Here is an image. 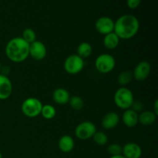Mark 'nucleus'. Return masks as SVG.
<instances>
[{
	"instance_id": "22",
	"label": "nucleus",
	"mask_w": 158,
	"mask_h": 158,
	"mask_svg": "<svg viewBox=\"0 0 158 158\" xmlns=\"http://www.w3.org/2000/svg\"><path fill=\"white\" fill-rule=\"evenodd\" d=\"M73 110L76 111H80L84 107V101L79 96H73L70 97L68 103Z\"/></svg>"
},
{
	"instance_id": "23",
	"label": "nucleus",
	"mask_w": 158,
	"mask_h": 158,
	"mask_svg": "<svg viewBox=\"0 0 158 158\" xmlns=\"http://www.w3.org/2000/svg\"><path fill=\"white\" fill-rule=\"evenodd\" d=\"M94 143L99 146H104L108 143V137L105 133L102 131H97L92 137Z\"/></svg>"
},
{
	"instance_id": "21",
	"label": "nucleus",
	"mask_w": 158,
	"mask_h": 158,
	"mask_svg": "<svg viewBox=\"0 0 158 158\" xmlns=\"http://www.w3.org/2000/svg\"><path fill=\"white\" fill-rule=\"evenodd\" d=\"M133 79H134L133 73L130 70H125L119 74L118 77H117V81L120 86H125L129 84L132 81Z\"/></svg>"
},
{
	"instance_id": "2",
	"label": "nucleus",
	"mask_w": 158,
	"mask_h": 158,
	"mask_svg": "<svg viewBox=\"0 0 158 158\" xmlns=\"http://www.w3.org/2000/svg\"><path fill=\"white\" fill-rule=\"evenodd\" d=\"M5 52L10 61L23 63L29 56V44L22 37H15L8 42Z\"/></svg>"
},
{
	"instance_id": "3",
	"label": "nucleus",
	"mask_w": 158,
	"mask_h": 158,
	"mask_svg": "<svg viewBox=\"0 0 158 158\" xmlns=\"http://www.w3.org/2000/svg\"><path fill=\"white\" fill-rule=\"evenodd\" d=\"M114 100L117 107L125 110L131 107V105L134 100V94L127 87L121 86L114 94Z\"/></svg>"
},
{
	"instance_id": "11",
	"label": "nucleus",
	"mask_w": 158,
	"mask_h": 158,
	"mask_svg": "<svg viewBox=\"0 0 158 158\" xmlns=\"http://www.w3.org/2000/svg\"><path fill=\"white\" fill-rule=\"evenodd\" d=\"M142 153L140 145L134 142H129L122 147V155L126 158H140Z\"/></svg>"
},
{
	"instance_id": "4",
	"label": "nucleus",
	"mask_w": 158,
	"mask_h": 158,
	"mask_svg": "<svg viewBox=\"0 0 158 158\" xmlns=\"http://www.w3.org/2000/svg\"><path fill=\"white\" fill-rule=\"evenodd\" d=\"M43 107V103L35 97H29L23 102L21 110L26 117L34 118L40 115Z\"/></svg>"
},
{
	"instance_id": "18",
	"label": "nucleus",
	"mask_w": 158,
	"mask_h": 158,
	"mask_svg": "<svg viewBox=\"0 0 158 158\" xmlns=\"http://www.w3.org/2000/svg\"><path fill=\"white\" fill-rule=\"evenodd\" d=\"M120 40V38L117 36L115 32H110V33L105 35L103 37V46L106 49H109V50H113L118 46Z\"/></svg>"
},
{
	"instance_id": "7",
	"label": "nucleus",
	"mask_w": 158,
	"mask_h": 158,
	"mask_svg": "<svg viewBox=\"0 0 158 158\" xmlns=\"http://www.w3.org/2000/svg\"><path fill=\"white\" fill-rule=\"evenodd\" d=\"M97 132L95 124L91 121H83L77 126L75 129V135L81 140H89L92 138Z\"/></svg>"
},
{
	"instance_id": "9",
	"label": "nucleus",
	"mask_w": 158,
	"mask_h": 158,
	"mask_svg": "<svg viewBox=\"0 0 158 158\" xmlns=\"http://www.w3.org/2000/svg\"><path fill=\"white\" fill-rule=\"evenodd\" d=\"M95 29L99 33L106 35L114 32V21L108 16L100 17L95 23Z\"/></svg>"
},
{
	"instance_id": "27",
	"label": "nucleus",
	"mask_w": 158,
	"mask_h": 158,
	"mask_svg": "<svg viewBox=\"0 0 158 158\" xmlns=\"http://www.w3.org/2000/svg\"><path fill=\"white\" fill-rule=\"evenodd\" d=\"M141 0H127V5L131 9H136L140 6Z\"/></svg>"
},
{
	"instance_id": "8",
	"label": "nucleus",
	"mask_w": 158,
	"mask_h": 158,
	"mask_svg": "<svg viewBox=\"0 0 158 158\" xmlns=\"http://www.w3.org/2000/svg\"><path fill=\"white\" fill-rule=\"evenodd\" d=\"M47 54V49L46 46L42 42L35 40V42L29 44V56L33 60L41 61L44 60Z\"/></svg>"
},
{
	"instance_id": "15",
	"label": "nucleus",
	"mask_w": 158,
	"mask_h": 158,
	"mask_svg": "<svg viewBox=\"0 0 158 158\" xmlns=\"http://www.w3.org/2000/svg\"><path fill=\"white\" fill-rule=\"evenodd\" d=\"M69 93L64 88H57L52 93V100L57 104H66L69 103Z\"/></svg>"
},
{
	"instance_id": "24",
	"label": "nucleus",
	"mask_w": 158,
	"mask_h": 158,
	"mask_svg": "<svg viewBox=\"0 0 158 158\" xmlns=\"http://www.w3.org/2000/svg\"><path fill=\"white\" fill-rule=\"evenodd\" d=\"M22 38L26 43H28L29 44H31V43H33V42H35L36 40V33L31 28H26V29H25L23 30Z\"/></svg>"
},
{
	"instance_id": "12",
	"label": "nucleus",
	"mask_w": 158,
	"mask_h": 158,
	"mask_svg": "<svg viewBox=\"0 0 158 158\" xmlns=\"http://www.w3.org/2000/svg\"><path fill=\"white\" fill-rule=\"evenodd\" d=\"M12 93V84L10 79L0 73V100H5L10 97Z\"/></svg>"
},
{
	"instance_id": "30",
	"label": "nucleus",
	"mask_w": 158,
	"mask_h": 158,
	"mask_svg": "<svg viewBox=\"0 0 158 158\" xmlns=\"http://www.w3.org/2000/svg\"><path fill=\"white\" fill-rule=\"evenodd\" d=\"M0 158H2V154L1 151H0Z\"/></svg>"
},
{
	"instance_id": "17",
	"label": "nucleus",
	"mask_w": 158,
	"mask_h": 158,
	"mask_svg": "<svg viewBox=\"0 0 158 158\" xmlns=\"http://www.w3.org/2000/svg\"><path fill=\"white\" fill-rule=\"evenodd\" d=\"M157 117L152 110H143L138 115V123L143 126H150L155 123Z\"/></svg>"
},
{
	"instance_id": "25",
	"label": "nucleus",
	"mask_w": 158,
	"mask_h": 158,
	"mask_svg": "<svg viewBox=\"0 0 158 158\" xmlns=\"http://www.w3.org/2000/svg\"><path fill=\"white\" fill-rule=\"evenodd\" d=\"M108 154L110 156H117L122 154V147L118 143H111L107 147Z\"/></svg>"
},
{
	"instance_id": "28",
	"label": "nucleus",
	"mask_w": 158,
	"mask_h": 158,
	"mask_svg": "<svg viewBox=\"0 0 158 158\" xmlns=\"http://www.w3.org/2000/svg\"><path fill=\"white\" fill-rule=\"evenodd\" d=\"M156 115H158V100H156L154 103V110H152Z\"/></svg>"
},
{
	"instance_id": "10",
	"label": "nucleus",
	"mask_w": 158,
	"mask_h": 158,
	"mask_svg": "<svg viewBox=\"0 0 158 158\" xmlns=\"http://www.w3.org/2000/svg\"><path fill=\"white\" fill-rule=\"evenodd\" d=\"M151 71V64L148 61L140 62L134 68V70L133 73V77L135 80L139 82L144 81L148 77Z\"/></svg>"
},
{
	"instance_id": "19",
	"label": "nucleus",
	"mask_w": 158,
	"mask_h": 158,
	"mask_svg": "<svg viewBox=\"0 0 158 158\" xmlns=\"http://www.w3.org/2000/svg\"><path fill=\"white\" fill-rule=\"evenodd\" d=\"M93 52L92 46L87 42H83L78 46L77 49V55L82 59L88 58L91 56Z\"/></svg>"
},
{
	"instance_id": "13",
	"label": "nucleus",
	"mask_w": 158,
	"mask_h": 158,
	"mask_svg": "<svg viewBox=\"0 0 158 158\" xmlns=\"http://www.w3.org/2000/svg\"><path fill=\"white\" fill-rule=\"evenodd\" d=\"M120 123V117L115 112H109L103 117L101 125L103 129L112 130Z\"/></svg>"
},
{
	"instance_id": "14",
	"label": "nucleus",
	"mask_w": 158,
	"mask_h": 158,
	"mask_svg": "<svg viewBox=\"0 0 158 158\" xmlns=\"http://www.w3.org/2000/svg\"><path fill=\"white\" fill-rule=\"evenodd\" d=\"M138 115L139 114L137 113L131 108L125 110L122 115V121L123 124L127 127H134L138 123Z\"/></svg>"
},
{
	"instance_id": "20",
	"label": "nucleus",
	"mask_w": 158,
	"mask_h": 158,
	"mask_svg": "<svg viewBox=\"0 0 158 158\" xmlns=\"http://www.w3.org/2000/svg\"><path fill=\"white\" fill-rule=\"evenodd\" d=\"M41 114L42 117L44 119H46V120H52V119H53L54 117H56V108L54 107L52 105H43L41 114Z\"/></svg>"
},
{
	"instance_id": "29",
	"label": "nucleus",
	"mask_w": 158,
	"mask_h": 158,
	"mask_svg": "<svg viewBox=\"0 0 158 158\" xmlns=\"http://www.w3.org/2000/svg\"><path fill=\"white\" fill-rule=\"evenodd\" d=\"M110 158H126V157H123L122 154H120V155H117V156H111Z\"/></svg>"
},
{
	"instance_id": "6",
	"label": "nucleus",
	"mask_w": 158,
	"mask_h": 158,
	"mask_svg": "<svg viewBox=\"0 0 158 158\" xmlns=\"http://www.w3.org/2000/svg\"><path fill=\"white\" fill-rule=\"evenodd\" d=\"M85 66L83 59L79 56L77 54L69 55L65 60L63 67L66 72L70 75H77L83 69Z\"/></svg>"
},
{
	"instance_id": "16",
	"label": "nucleus",
	"mask_w": 158,
	"mask_h": 158,
	"mask_svg": "<svg viewBox=\"0 0 158 158\" xmlns=\"http://www.w3.org/2000/svg\"><path fill=\"white\" fill-rule=\"evenodd\" d=\"M75 143L74 140L71 136L69 135H63L59 139L58 141V148L63 153L71 152L73 150Z\"/></svg>"
},
{
	"instance_id": "31",
	"label": "nucleus",
	"mask_w": 158,
	"mask_h": 158,
	"mask_svg": "<svg viewBox=\"0 0 158 158\" xmlns=\"http://www.w3.org/2000/svg\"><path fill=\"white\" fill-rule=\"evenodd\" d=\"M1 69H2V64H1V62H0V71H1Z\"/></svg>"
},
{
	"instance_id": "26",
	"label": "nucleus",
	"mask_w": 158,
	"mask_h": 158,
	"mask_svg": "<svg viewBox=\"0 0 158 158\" xmlns=\"http://www.w3.org/2000/svg\"><path fill=\"white\" fill-rule=\"evenodd\" d=\"M131 109H132L133 110L135 111L136 113H141L142 111H143L144 109V105L142 103L141 101H139V100H134L132 105H131Z\"/></svg>"
},
{
	"instance_id": "1",
	"label": "nucleus",
	"mask_w": 158,
	"mask_h": 158,
	"mask_svg": "<svg viewBox=\"0 0 158 158\" xmlns=\"http://www.w3.org/2000/svg\"><path fill=\"white\" fill-rule=\"evenodd\" d=\"M140 29L138 19L131 14H125L114 22V32L120 40H131L134 38Z\"/></svg>"
},
{
	"instance_id": "5",
	"label": "nucleus",
	"mask_w": 158,
	"mask_h": 158,
	"mask_svg": "<svg viewBox=\"0 0 158 158\" xmlns=\"http://www.w3.org/2000/svg\"><path fill=\"white\" fill-rule=\"evenodd\" d=\"M115 66L116 60L110 54H100L95 60V67L100 73H109L114 70Z\"/></svg>"
}]
</instances>
